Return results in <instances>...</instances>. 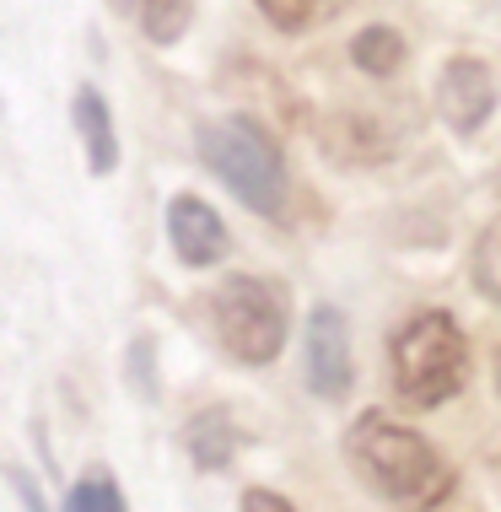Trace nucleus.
<instances>
[{"label": "nucleus", "instance_id": "obj_16", "mask_svg": "<svg viewBox=\"0 0 501 512\" xmlns=\"http://www.w3.org/2000/svg\"><path fill=\"white\" fill-rule=\"evenodd\" d=\"M114 6H119V11H130V0H114ZM135 6H141V0H135Z\"/></svg>", "mask_w": 501, "mask_h": 512}, {"label": "nucleus", "instance_id": "obj_2", "mask_svg": "<svg viewBox=\"0 0 501 512\" xmlns=\"http://www.w3.org/2000/svg\"><path fill=\"white\" fill-rule=\"evenodd\" d=\"M194 146H200L205 168H211L248 211H259V216L286 211V162L254 119H211V124H200Z\"/></svg>", "mask_w": 501, "mask_h": 512}, {"label": "nucleus", "instance_id": "obj_4", "mask_svg": "<svg viewBox=\"0 0 501 512\" xmlns=\"http://www.w3.org/2000/svg\"><path fill=\"white\" fill-rule=\"evenodd\" d=\"M216 335L227 345L232 362L243 367H264L281 356L286 345V297L275 281H259V275H232V281L216 286L211 302Z\"/></svg>", "mask_w": 501, "mask_h": 512}, {"label": "nucleus", "instance_id": "obj_5", "mask_svg": "<svg viewBox=\"0 0 501 512\" xmlns=\"http://www.w3.org/2000/svg\"><path fill=\"white\" fill-rule=\"evenodd\" d=\"M437 108H442V119H448L458 135H475L480 124L491 119V108H496L491 65L469 60V54L448 60V65H442V81H437Z\"/></svg>", "mask_w": 501, "mask_h": 512}, {"label": "nucleus", "instance_id": "obj_15", "mask_svg": "<svg viewBox=\"0 0 501 512\" xmlns=\"http://www.w3.org/2000/svg\"><path fill=\"white\" fill-rule=\"evenodd\" d=\"M11 491L22 496V507H27V512H44V496H38V486L22 475V469H11Z\"/></svg>", "mask_w": 501, "mask_h": 512}, {"label": "nucleus", "instance_id": "obj_8", "mask_svg": "<svg viewBox=\"0 0 501 512\" xmlns=\"http://www.w3.org/2000/svg\"><path fill=\"white\" fill-rule=\"evenodd\" d=\"M71 114H76V135H81V146H87V168L103 178V173H114L119 168V135H114V114H108V98L97 87H81L76 92V103H71Z\"/></svg>", "mask_w": 501, "mask_h": 512}, {"label": "nucleus", "instance_id": "obj_13", "mask_svg": "<svg viewBox=\"0 0 501 512\" xmlns=\"http://www.w3.org/2000/svg\"><path fill=\"white\" fill-rule=\"evenodd\" d=\"M60 512H124V496H119V486H114V480H108L103 469H97V475L76 480Z\"/></svg>", "mask_w": 501, "mask_h": 512}, {"label": "nucleus", "instance_id": "obj_1", "mask_svg": "<svg viewBox=\"0 0 501 512\" xmlns=\"http://www.w3.org/2000/svg\"><path fill=\"white\" fill-rule=\"evenodd\" d=\"M345 453H351V464L361 469V480L372 491L405 512H431L448 502V491H453V469L442 464V453L421 432L388 421L383 410L356 415L351 437H345Z\"/></svg>", "mask_w": 501, "mask_h": 512}, {"label": "nucleus", "instance_id": "obj_9", "mask_svg": "<svg viewBox=\"0 0 501 512\" xmlns=\"http://www.w3.org/2000/svg\"><path fill=\"white\" fill-rule=\"evenodd\" d=\"M189 453L200 469H227L232 459H238V426H232L227 410H205L189 421Z\"/></svg>", "mask_w": 501, "mask_h": 512}, {"label": "nucleus", "instance_id": "obj_11", "mask_svg": "<svg viewBox=\"0 0 501 512\" xmlns=\"http://www.w3.org/2000/svg\"><path fill=\"white\" fill-rule=\"evenodd\" d=\"M194 22V0H141V27L151 44H178Z\"/></svg>", "mask_w": 501, "mask_h": 512}, {"label": "nucleus", "instance_id": "obj_6", "mask_svg": "<svg viewBox=\"0 0 501 512\" xmlns=\"http://www.w3.org/2000/svg\"><path fill=\"white\" fill-rule=\"evenodd\" d=\"M308 383L318 399H345L351 389V329L340 308H313L308 318Z\"/></svg>", "mask_w": 501, "mask_h": 512}, {"label": "nucleus", "instance_id": "obj_14", "mask_svg": "<svg viewBox=\"0 0 501 512\" xmlns=\"http://www.w3.org/2000/svg\"><path fill=\"white\" fill-rule=\"evenodd\" d=\"M243 512H297V507L275 491H243Z\"/></svg>", "mask_w": 501, "mask_h": 512}, {"label": "nucleus", "instance_id": "obj_10", "mask_svg": "<svg viewBox=\"0 0 501 512\" xmlns=\"http://www.w3.org/2000/svg\"><path fill=\"white\" fill-rule=\"evenodd\" d=\"M351 60L367 76H388V71H399V65H405V38H399L394 27H367V33H356Z\"/></svg>", "mask_w": 501, "mask_h": 512}, {"label": "nucleus", "instance_id": "obj_12", "mask_svg": "<svg viewBox=\"0 0 501 512\" xmlns=\"http://www.w3.org/2000/svg\"><path fill=\"white\" fill-rule=\"evenodd\" d=\"M259 11L275 27H286V33H302V27H318L334 11H345V0H259Z\"/></svg>", "mask_w": 501, "mask_h": 512}, {"label": "nucleus", "instance_id": "obj_3", "mask_svg": "<svg viewBox=\"0 0 501 512\" xmlns=\"http://www.w3.org/2000/svg\"><path fill=\"white\" fill-rule=\"evenodd\" d=\"M464 372H469V345H464V329H458L448 313H421L399 329L394 389L405 405L431 410V405H442V399H453L464 389Z\"/></svg>", "mask_w": 501, "mask_h": 512}, {"label": "nucleus", "instance_id": "obj_7", "mask_svg": "<svg viewBox=\"0 0 501 512\" xmlns=\"http://www.w3.org/2000/svg\"><path fill=\"white\" fill-rule=\"evenodd\" d=\"M167 238H173L178 259L194 270L216 265L227 254V227H221V216L200 195H173V205H167Z\"/></svg>", "mask_w": 501, "mask_h": 512}]
</instances>
